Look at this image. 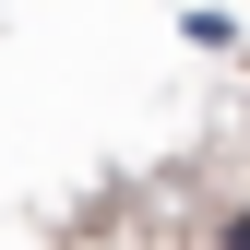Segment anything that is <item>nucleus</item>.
<instances>
[{"label": "nucleus", "instance_id": "nucleus-1", "mask_svg": "<svg viewBox=\"0 0 250 250\" xmlns=\"http://www.w3.org/2000/svg\"><path fill=\"white\" fill-rule=\"evenodd\" d=\"M238 250H250V227H238Z\"/></svg>", "mask_w": 250, "mask_h": 250}]
</instances>
